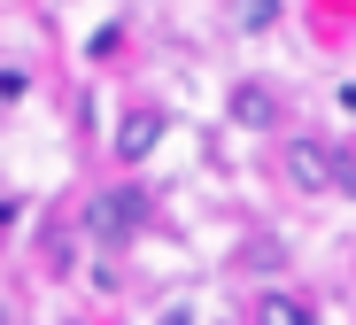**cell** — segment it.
I'll list each match as a JSON object with an SVG mask.
<instances>
[{"mask_svg": "<svg viewBox=\"0 0 356 325\" xmlns=\"http://www.w3.org/2000/svg\"><path fill=\"white\" fill-rule=\"evenodd\" d=\"M140 225H147V202H140V193H101L93 217H86V232H93V240H108V248H116V240H132Z\"/></svg>", "mask_w": 356, "mask_h": 325, "instance_id": "6da1fadb", "label": "cell"}, {"mask_svg": "<svg viewBox=\"0 0 356 325\" xmlns=\"http://www.w3.org/2000/svg\"><path fill=\"white\" fill-rule=\"evenodd\" d=\"M286 171H294V186H310V193H325V186H341L348 171H341V155L325 148V140H294L286 148Z\"/></svg>", "mask_w": 356, "mask_h": 325, "instance_id": "7a4b0ae2", "label": "cell"}, {"mask_svg": "<svg viewBox=\"0 0 356 325\" xmlns=\"http://www.w3.org/2000/svg\"><path fill=\"white\" fill-rule=\"evenodd\" d=\"M155 140H163V116H155V109H132L124 124H116V155H124V163H140Z\"/></svg>", "mask_w": 356, "mask_h": 325, "instance_id": "3957f363", "label": "cell"}, {"mask_svg": "<svg viewBox=\"0 0 356 325\" xmlns=\"http://www.w3.org/2000/svg\"><path fill=\"white\" fill-rule=\"evenodd\" d=\"M256 325H310V302H302V294H264Z\"/></svg>", "mask_w": 356, "mask_h": 325, "instance_id": "277c9868", "label": "cell"}, {"mask_svg": "<svg viewBox=\"0 0 356 325\" xmlns=\"http://www.w3.org/2000/svg\"><path fill=\"white\" fill-rule=\"evenodd\" d=\"M271 109H279V101H271L264 86H241V93H232V116H241V124H256V132L271 124Z\"/></svg>", "mask_w": 356, "mask_h": 325, "instance_id": "5b68a950", "label": "cell"}, {"mask_svg": "<svg viewBox=\"0 0 356 325\" xmlns=\"http://www.w3.org/2000/svg\"><path fill=\"white\" fill-rule=\"evenodd\" d=\"M279 24V0H232V31H271Z\"/></svg>", "mask_w": 356, "mask_h": 325, "instance_id": "8992f818", "label": "cell"}, {"mask_svg": "<svg viewBox=\"0 0 356 325\" xmlns=\"http://www.w3.org/2000/svg\"><path fill=\"white\" fill-rule=\"evenodd\" d=\"M163 325H194V310H163Z\"/></svg>", "mask_w": 356, "mask_h": 325, "instance_id": "52a82bcc", "label": "cell"}]
</instances>
